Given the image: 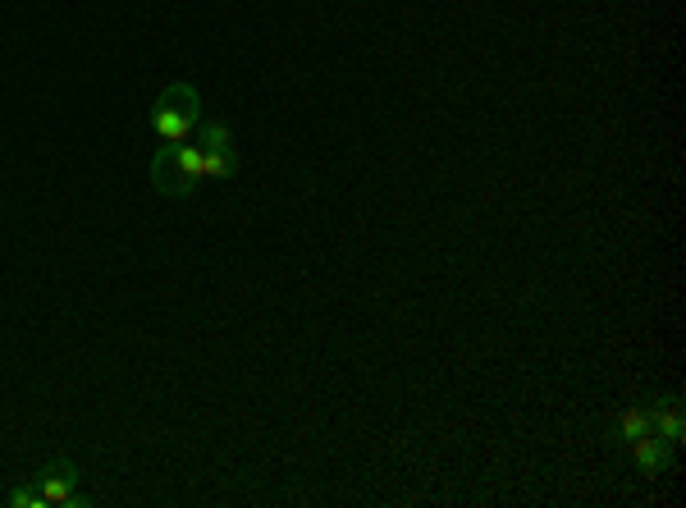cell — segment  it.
<instances>
[{"mask_svg": "<svg viewBox=\"0 0 686 508\" xmlns=\"http://www.w3.org/2000/svg\"><path fill=\"white\" fill-rule=\"evenodd\" d=\"M151 184H156V193H165V197H193L197 188L206 184L202 142H197V138L161 142V147H156V156H151Z\"/></svg>", "mask_w": 686, "mask_h": 508, "instance_id": "1", "label": "cell"}, {"mask_svg": "<svg viewBox=\"0 0 686 508\" xmlns=\"http://www.w3.org/2000/svg\"><path fill=\"white\" fill-rule=\"evenodd\" d=\"M147 124H151V133H156V142L197 138V124H202V97H197V87L193 83H170L161 97H156Z\"/></svg>", "mask_w": 686, "mask_h": 508, "instance_id": "2", "label": "cell"}, {"mask_svg": "<svg viewBox=\"0 0 686 508\" xmlns=\"http://www.w3.org/2000/svg\"><path fill=\"white\" fill-rule=\"evenodd\" d=\"M37 490H42L46 508H92V499L78 495V467L74 458H51L37 467Z\"/></svg>", "mask_w": 686, "mask_h": 508, "instance_id": "3", "label": "cell"}, {"mask_svg": "<svg viewBox=\"0 0 686 508\" xmlns=\"http://www.w3.org/2000/svg\"><path fill=\"white\" fill-rule=\"evenodd\" d=\"M645 412H650V431L659 435V440H668L673 449L686 440V412H682V399H677V394L650 399L645 403Z\"/></svg>", "mask_w": 686, "mask_h": 508, "instance_id": "4", "label": "cell"}, {"mask_svg": "<svg viewBox=\"0 0 686 508\" xmlns=\"http://www.w3.org/2000/svg\"><path fill=\"white\" fill-rule=\"evenodd\" d=\"M627 454H632V463H636V472L641 476H664L668 467H673V444L659 440L654 431L636 435V440L627 444Z\"/></svg>", "mask_w": 686, "mask_h": 508, "instance_id": "5", "label": "cell"}, {"mask_svg": "<svg viewBox=\"0 0 686 508\" xmlns=\"http://www.w3.org/2000/svg\"><path fill=\"white\" fill-rule=\"evenodd\" d=\"M650 431V412H645V403L641 408H627V412H618V422H613V444H627L636 440V435H645Z\"/></svg>", "mask_w": 686, "mask_h": 508, "instance_id": "6", "label": "cell"}, {"mask_svg": "<svg viewBox=\"0 0 686 508\" xmlns=\"http://www.w3.org/2000/svg\"><path fill=\"white\" fill-rule=\"evenodd\" d=\"M197 142H202L206 152H234V129H229L225 119H206L197 124Z\"/></svg>", "mask_w": 686, "mask_h": 508, "instance_id": "7", "label": "cell"}, {"mask_svg": "<svg viewBox=\"0 0 686 508\" xmlns=\"http://www.w3.org/2000/svg\"><path fill=\"white\" fill-rule=\"evenodd\" d=\"M202 170H206V184H229L238 174V152H206L202 147Z\"/></svg>", "mask_w": 686, "mask_h": 508, "instance_id": "8", "label": "cell"}, {"mask_svg": "<svg viewBox=\"0 0 686 508\" xmlns=\"http://www.w3.org/2000/svg\"><path fill=\"white\" fill-rule=\"evenodd\" d=\"M5 504L10 508H46L42 490H37V481H28V486H14L10 495H5Z\"/></svg>", "mask_w": 686, "mask_h": 508, "instance_id": "9", "label": "cell"}]
</instances>
